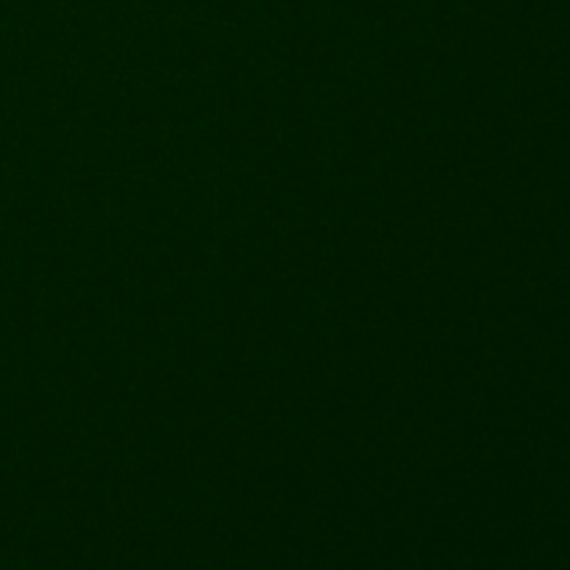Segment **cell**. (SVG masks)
Instances as JSON below:
<instances>
[]
</instances>
